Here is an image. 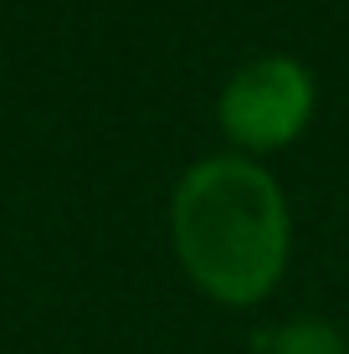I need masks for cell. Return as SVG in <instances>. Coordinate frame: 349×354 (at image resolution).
I'll return each mask as SVG.
<instances>
[{
    "instance_id": "3",
    "label": "cell",
    "mask_w": 349,
    "mask_h": 354,
    "mask_svg": "<svg viewBox=\"0 0 349 354\" xmlns=\"http://www.w3.org/2000/svg\"><path fill=\"white\" fill-rule=\"evenodd\" d=\"M252 349H262V354H349V339L339 328L308 319V324H287V328H272V334H257Z\"/></svg>"
},
{
    "instance_id": "2",
    "label": "cell",
    "mask_w": 349,
    "mask_h": 354,
    "mask_svg": "<svg viewBox=\"0 0 349 354\" xmlns=\"http://www.w3.org/2000/svg\"><path fill=\"white\" fill-rule=\"evenodd\" d=\"M308 113H314V77L293 57H257L221 93V129L257 154L293 144Z\"/></svg>"
},
{
    "instance_id": "1",
    "label": "cell",
    "mask_w": 349,
    "mask_h": 354,
    "mask_svg": "<svg viewBox=\"0 0 349 354\" xmlns=\"http://www.w3.org/2000/svg\"><path fill=\"white\" fill-rule=\"evenodd\" d=\"M175 252L221 303L267 298L287 262V211L252 160H200L175 190Z\"/></svg>"
}]
</instances>
